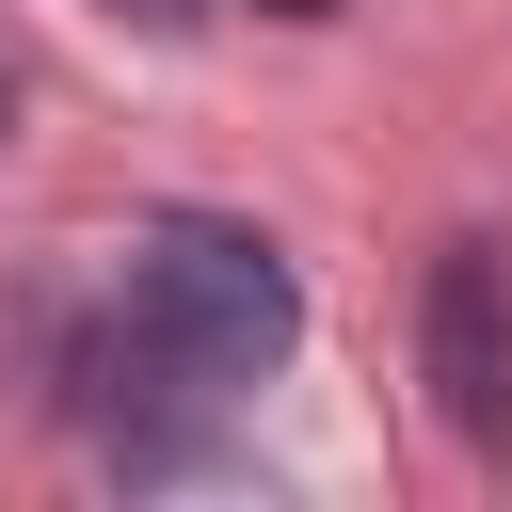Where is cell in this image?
<instances>
[{
	"label": "cell",
	"instance_id": "obj_1",
	"mask_svg": "<svg viewBox=\"0 0 512 512\" xmlns=\"http://www.w3.org/2000/svg\"><path fill=\"white\" fill-rule=\"evenodd\" d=\"M112 336H128L160 384L240 400V384H272V368L304 352V288H288V256H272L256 224H224V208H160V224H128Z\"/></svg>",
	"mask_w": 512,
	"mask_h": 512
},
{
	"label": "cell",
	"instance_id": "obj_2",
	"mask_svg": "<svg viewBox=\"0 0 512 512\" xmlns=\"http://www.w3.org/2000/svg\"><path fill=\"white\" fill-rule=\"evenodd\" d=\"M416 352H432L448 432H512V288H496V256H480V240H448V256H432V320H416Z\"/></svg>",
	"mask_w": 512,
	"mask_h": 512
},
{
	"label": "cell",
	"instance_id": "obj_3",
	"mask_svg": "<svg viewBox=\"0 0 512 512\" xmlns=\"http://www.w3.org/2000/svg\"><path fill=\"white\" fill-rule=\"evenodd\" d=\"M256 16H352V0H256Z\"/></svg>",
	"mask_w": 512,
	"mask_h": 512
},
{
	"label": "cell",
	"instance_id": "obj_4",
	"mask_svg": "<svg viewBox=\"0 0 512 512\" xmlns=\"http://www.w3.org/2000/svg\"><path fill=\"white\" fill-rule=\"evenodd\" d=\"M112 16H192V0H112Z\"/></svg>",
	"mask_w": 512,
	"mask_h": 512
},
{
	"label": "cell",
	"instance_id": "obj_5",
	"mask_svg": "<svg viewBox=\"0 0 512 512\" xmlns=\"http://www.w3.org/2000/svg\"><path fill=\"white\" fill-rule=\"evenodd\" d=\"M0 128H16V64H0Z\"/></svg>",
	"mask_w": 512,
	"mask_h": 512
}]
</instances>
